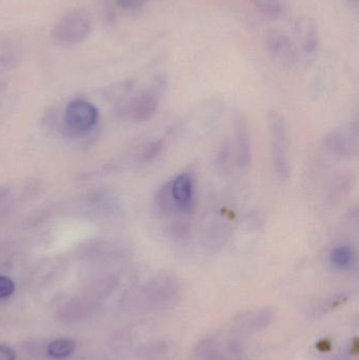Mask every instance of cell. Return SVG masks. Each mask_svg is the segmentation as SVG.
Listing matches in <instances>:
<instances>
[{"instance_id": "1", "label": "cell", "mask_w": 359, "mask_h": 360, "mask_svg": "<svg viewBox=\"0 0 359 360\" xmlns=\"http://www.w3.org/2000/svg\"><path fill=\"white\" fill-rule=\"evenodd\" d=\"M267 120L272 166L278 179L287 180L291 175L288 126L282 114L275 110L268 113Z\"/></svg>"}, {"instance_id": "2", "label": "cell", "mask_w": 359, "mask_h": 360, "mask_svg": "<svg viewBox=\"0 0 359 360\" xmlns=\"http://www.w3.org/2000/svg\"><path fill=\"white\" fill-rule=\"evenodd\" d=\"M92 31V19L84 8H74L56 23L53 39L61 46H76L88 39Z\"/></svg>"}, {"instance_id": "3", "label": "cell", "mask_w": 359, "mask_h": 360, "mask_svg": "<svg viewBox=\"0 0 359 360\" xmlns=\"http://www.w3.org/2000/svg\"><path fill=\"white\" fill-rule=\"evenodd\" d=\"M326 149L341 158H351L358 154V126L354 122L331 131L324 139Z\"/></svg>"}, {"instance_id": "4", "label": "cell", "mask_w": 359, "mask_h": 360, "mask_svg": "<svg viewBox=\"0 0 359 360\" xmlns=\"http://www.w3.org/2000/svg\"><path fill=\"white\" fill-rule=\"evenodd\" d=\"M167 191L175 215H188L194 205V181L189 173H179L167 182Z\"/></svg>"}, {"instance_id": "5", "label": "cell", "mask_w": 359, "mask_h": 360, "mask_svg": "<svg viewBox=\"0 0 359 360\" xmlns=\"http://www.w3.org/2000/svg\"><path fill=\"white\" fill-rule=\"evenodd\" d=\"M98 118L96 107L82 99L70 103L65 112L67 127L76 133H86L92 130L98 122Z\"/></svg>"}, {"instance_id": "6", "label": "cell", "mask_w": 359, "mask_h": 360, "mask_svg": "<svg viewBox=\"0 0 359 360\" xmlns=\"http://www.w3.org/2000/svg\"><path fill=\"white\" fill-rule=\"evenodd\" d=\"M267 51L272 61L280 68H291L297 60L296 49L292 40L278 30H271L266 36Z\"/></svg>"}, {"instance_id": "7", "label": "cell", "mask_w": 359, "mask_h": 360, "mask_svg": "<svg viewBox=\"0 0 359 360\" xmlns=\"http://www.w3.org/2000/svg\"><path fill=\"white\" fill-rule=\"evenodd\" d=\"M160 97L159 89H145L133 97L126 107V114L134 122H149L157 113Z\"/></svg>"}, {"instance_id": "8", "label": "cell", "mask_w": 359, "mask_h": 360, "mask_svg": "<svg viewBox=\"0 0 359 360\" xmlns=\"http://www.w3.org/2000/svg\"><path fill=\"white\" fill-rule=\"evenodd\" d=\"M236 162L240 169L249 168L252 162V143L248 120L242 112H236L233 120Z\"/></svg>"}, {"instance_id": "9", "label": "cell", "mask_w": 359, "mask_h": 360, "mask_svg": "<svg viewBox=\"0 0 359 360\" xmlns=\"http://www.w3.org/2000/svg\"><path fill=\"white\" fill-rule=\"evenodd\" d=\"M152 297L162 308L173 306L181 295V283L174 275L162 273L154 278L151 285Z\"/></svg>"}, {"instance_id": "10", "label": "cell", "mask_w": 359, "mask_h": 360, "mask_svg": "<svg viewBox=\"0 0 359 360\" xmlns=\"http://www.w3.org/2000/svg\"><path fill=\"white\" fill-rule=\"evenodd\" d=\"M296 27L303 51L308 54L315 52L320 44V34L315 21L310 17L303 16L299 18Z\"/></svg>"}, {"instance_id": "11", "label": "cell", "mask_w": 359, "mask_h": 360, "mask_svg": "<svg viewBox=\"0 0 359 360\" xmlns=\"http://www.w3.org/2000/svg\"><path fill=\"white\" fill-rule=\"evenodd\" d=\"M356 251L350 245H337L329 253V262L339 271H350L356 264Z\"/></svg>"}, {"instance_id": "12", "label": "cell", "mask_w": 359, "mask_h": 360, "mask_svg": "<svg viewBox=\"0 0 359 360\" xmlns=\"http://www.w3.org/2000/svg\"><path fill=\"white\" fill-rule=\"evenodd\" d=\"M21 44L16 38L0 36V68H12L21 59Z\"/></svg>"}, {"instance_id": "13", "label": "cell", "mask_w": 359, "mask_h": 360, "mask_svg": "<svg viewBox=\"0 0 359 360\" xmlns=\"http://www.w3.org/2000/svg\"><path fill=\"white\" fill-rule=\"evenodd\" d=\"M244 315V316L240 317L238 321L237 328L242 329V331L251 332L268 326L273 314L268 309H261V310L251 311Z\"/></svg>"}, {"instance_id": "14", "label": "cell", "mask_w": 359, "mask_h": 360, "mask_svg": "<svg viewBox=\"0 0 359 360\" xmlns=\"http://www.w3.org/2000/svg\"><path fill=\"white\" fill-rule=\"evenodd\" d=\"M164 150V143L162 139H153L141 146L135 155V162L138 165L149 164L162 155Z\"/></svg>"}, {"instance_id": "15", "label": "cell", "mask_w": 359, "mask_h": 360, "mask_svg": "<svg viewBox=\"0 0 359 360\" xmlns=\"http://www.w3.org/2000/svg\"><path fill=\"white\" fill-rule=\"evenodd\" d=\"M74 350H75V344L73 340L61 338L48 345V353L53 359H63L70 356Z\"/></svg>"}, {"instance_id": "16", "label": "cell", "mask_w": 359, "mask_h": 360, "mask_svg": "<svg viewBox=\"0 0 359 360\" xmlns=\"http://www.w3.org/2000/svg\"><path fill=\"white\" fill-rule=\"evenodd\" d=\"M253 2L261 12L268 16L276 17L282 13V6L278 0H253Z\"/></svg>"}, {"instance_id": "17", "label": "cell", "mask_w": 359, "mask_h": 360, "mask_svg": "<svg viewBox=\"0 0 359 360\" xmlns=\"http://www.w3.org/2000/svg\"><path fill=\"white\" fill-rule=\"evenodd\" d=\"M230 160H231V148L229 143H225L219 149L216 156L217 167L221 171H227L229 168Z\"/></svg>"}, {"instance_id": "18", "label": "cell", "mask_w": 359, "mask_h": 360, "mask_svg": "<svg viewBox=\"0 0 359 360\" xmlns=\"http://www.w3.org/2000/svg\"><path fill=\"white\" fill-rule=\"evenodd\" d=\"M14 290L15 285L12 279L8 278V277L4 276V275H0V300L12 295Z\"/></svg>"}, {"instance_id": "19", "label": "cell", "mask_w": 359, "mask_h": 360, "mask_svg": "<svg viewBox=\"0 0 359 360\" xmlns=\"http://www.w3.org/2000/svg\"><path fill=\"white\" fill-rule=\"evenodd\" d=\"M0 360H15V352L6 346H0Z\"/></svg>"}, {"instance_id": "20", "label": "cell", "mask_w": 359, "mask_h": 360, "mask_svg": "<svg viewBox=\"0 0 359 360\" xmlns=\"http://www.w3.org/2000/svg\"><path fill=\"white\" fill-rule=\"evenodd\" d=\"M141 2V0H119V4H122V6H135Z\"/></svg>"}]
</instances>
